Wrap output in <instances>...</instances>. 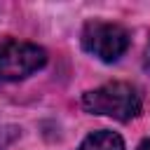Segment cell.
<instances>
[{"instance_id":"6","label":"cell","mask_w":150,"mask_h":150,"mask_svg":"<svg viewBox=\"0 0 150 150\" xmlns=\"http://www.w3.org/2000/svg\"><path fill=\"white\" fill-rule=\"evenodd\" d=\"M138 150H150V138H145V141H141V145H138Z\"/></svg>"},{"instance_id":"2","label":"cell","mask_w":150,"mask_h":150,"mask_svg":"<svg viewBox=\"0 0 150 150\" xmlns=\"http://www.w3.org/2000/svg\"><path fill=\"white\" fill-rule=\"evenodd\" d=\"M47 63V52L33 42L2 40L0 42V82H14L33 75Z\"/></svg>"},{"instance_id":"3","label":"cell","mask_w":150,"mask_h":150,"mask_svg":"<svg viewBox=\"0 0 150 150\" xmlns=\"http://www.w3.org/2000/svg\"><path fill=\"white\" fill-rule=\"evenodd\" d=\"M82 47L84 52L94 54L96 59L112 63L117 61L129 47V33L120 23L110 21H89L82 28Z\"/></svg>"},{"instance_id":"5","label":"cell","mask_w":150,"mask_h":150,"mask_svg":"<svg viewBox=\"0 0 150 150\" xmlns=\"http://www.w3.org/2000/svg\"><path fill=\"white\" fill-rule=\"evenodd\" d=\"M143 68H145V70H150V42H148L145 54H143Z\"/></svg>"},{"instance_id":"4","label":"cell","mask_w":150,"mask_h":150,"mask_svg":"<svg viewBox=\"0 0 150 150\" xmlns=\"http://www.w3.org/2000/svg\"><path fill=\"white\" fill-rule=\"evenodd\" d=\"M80 150H124V141H122V136L115 134V131L98 129V131L89 134V136L82 141Z\"/></svg>"},{"instance_id":"1","label":"cell","mask_w":150,"mask_h":150,"mask_svg":"<svg viewBox=\"0 0 150 150\" xmlns=\"http://www.w3.org/2000/svg\"><path fill=\"white\" fill-rule=\"evenodd\" d=\"M82 105L91 115H108L127 122L141 112V94L127 82H110L87 91L82 96Z\"/></svg>"}]
</instances>
